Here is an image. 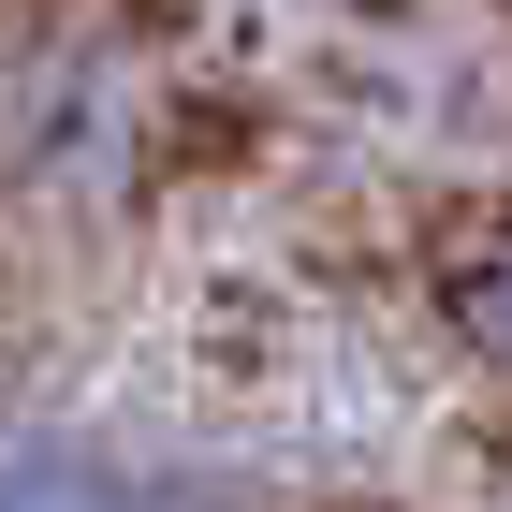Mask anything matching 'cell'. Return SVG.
Returning a JSON list of instances; mask_svg holds the SVG:
<instances>
[{"instance_id":"2","label":"cell","mask_w":512,"mask_h":512,"mask_svg":"<svg viewBox=\"0 0 512 512\" xmlns=\"http://www.w3.org/2000/svg\"><path fill=\"white\" fill-rule=\"evenodd\" d=\"M454 337H469V352L512 381V220L469 249V264H454Z\"/></svg>"},{"instance_id":"1","label":"cell","mask_w":512,"mask_h":512,"mask_svg":"<svg viewBox=\"0 0 512 512\" xmlns=\"http://www.w3.org/2000/svg\"><path fill=\"white\" fill-rule=\"evenodd\" d=\"M0 512H161V498L74 425H0Z\"/></svg>"}]
</instances>
